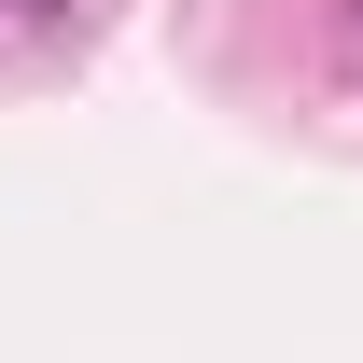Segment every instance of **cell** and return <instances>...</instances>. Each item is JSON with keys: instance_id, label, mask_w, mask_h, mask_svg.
Here are the masks:
<instances>
[{"instance_id": "1", "label": "cell", "mask_w": 363, "mask_h": 363, "mask_svg": "<svg viewBox=\"0 0 363 363\" xmlns=\"http://www.w3.org/2000/svg\"><path fill=\"white\" fill-rule=\"evenodd\" d=\"M14 14H70V0H14Z\"/></svg>"}, {"instance_id": "2", "label": "cell", "mask_w": 363, "mask_h": 363, "mask_svg": "<svg viewBox=\"0 0 363 363\" xmlns=\"http://www.w3.org/2000/svg\"><path fill=\"white\" fill-rule=\"evenodd\" d=\"M350 28H363V0H350Z\"/></svg>"}]
</instances>
